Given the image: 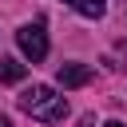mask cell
I'll use <instances>...</instances> for the list:
<instances>
[{
  "mask_svg": "<svg viewBox=\"0 0 127 127\" xmlns=\"http://www.w3.org/2000/svg\"><path fill=\"white\" fill-rule=\"evenodd\" d=\"M20 111H28L32 119H40V123H60L64 115H67V99L64 95H56L48 83H36V87H28V91H20Z\"/></svg>",
  "mask_w": 127,
  "mask_h": 127,
  "instance_id": "cell-1",
  "label": "cell"
},
{
  "mask_svg": "<svg viewBox=\"0 0 127 127\" xmlns=\"http://www.w3.org/2000/svg\"><path fill=\"white\" fill-rule=\"evenodd\" d=\"M16 44H20V52L32 60V64H40L44 56H48V32H44V24L36 20V24H24L20 32H16Z\"/></svg>",
  "mask_w": 127,
  "mask_h": 127,
  "instance_id": "cell-2",
  "label": "cell"
},
{
  "mask_svg": "<svg viewBox=\"0 0 127 127\" xmlns=\"http://www.w3.org/2000/svg\"><path fill=\"white\" fill-rule=\"evenodd\" d=\"M56 83L60 87H83V83H91V67L87 64H60Z\"/></svg>",
  "mask_w": 127,
  "mask_h": 127,
  "instance_id": "cell-3",
  "label": "cell"
},
{
  "mask_svg": "<svg viewBox=\"0 0 127 127\" xmlns=\"http://www.w3.org/2000/svg\"><path fill=\"white\" fill-rule=\"evenodd\" d=\"M67 8H75L79 16H87V20H99L103 12H107V0H64Z\"/></svg>",
  "mask_w": 127,
  "mask_h": 127,
  "instance_id": "cell-4",
  "label": "cell"
},
{
  "mask_svg": "<svg viewBox=\"0 0 127 127\" xmlns=\"http://www.w3.org/2000/svg\"><path fill=\"white\" fill-rule=\"evenodd\" d=\"M24 79V64L12 56H0V83H20Z\"/></svg>",
  "mask_w": 127,
  "mask_h": 127,
  "instance_id": "cell-5",
  "label": "cell"
},
{
  "mask_svg": "<svg viewBox=\"0 0 127 127\" xmlns=\"http://www.w3.org/2000/svg\"><path fill=\"white\" fill-rule=\"evenodd\" d=\"M91 123H95V119H91V115H83V119H79V127H91Z\"/></svg>",
  "mask_w": 127,
  "mask_h": 127,
  "instance_id": "cell-6",
  "label": "cell"
},
{
  "mask_svg": "<svg viewBox=\"0 0 127 127\" xmlns=\"http://www.w3.org/2000/svg\"><path fill=\"white\" fill-rule=\"evenodd\" d=\"M103 127H127V123H119V119H111V123H103Z\"/></svg>",
  "mask_w": 127,
  "mask_h": 127,
  "instance_id": "cell-7",
  "label": "cell"
},
{
  "mask_svg": "<svg viewBox=\"0 0 127 127\" xmlns=\"http://www.w3.org/2000/svg\"><path fill=\"white\" fill-rule=\"evenodd\" d=\"M0 127H12V123H8V119H4V115H0Z\"/></svg>",
  "mask_w": 127,
  "mask_h": 127,
  "instance_id": "cell-8",
  "label": "cell"
}]
</instances>
